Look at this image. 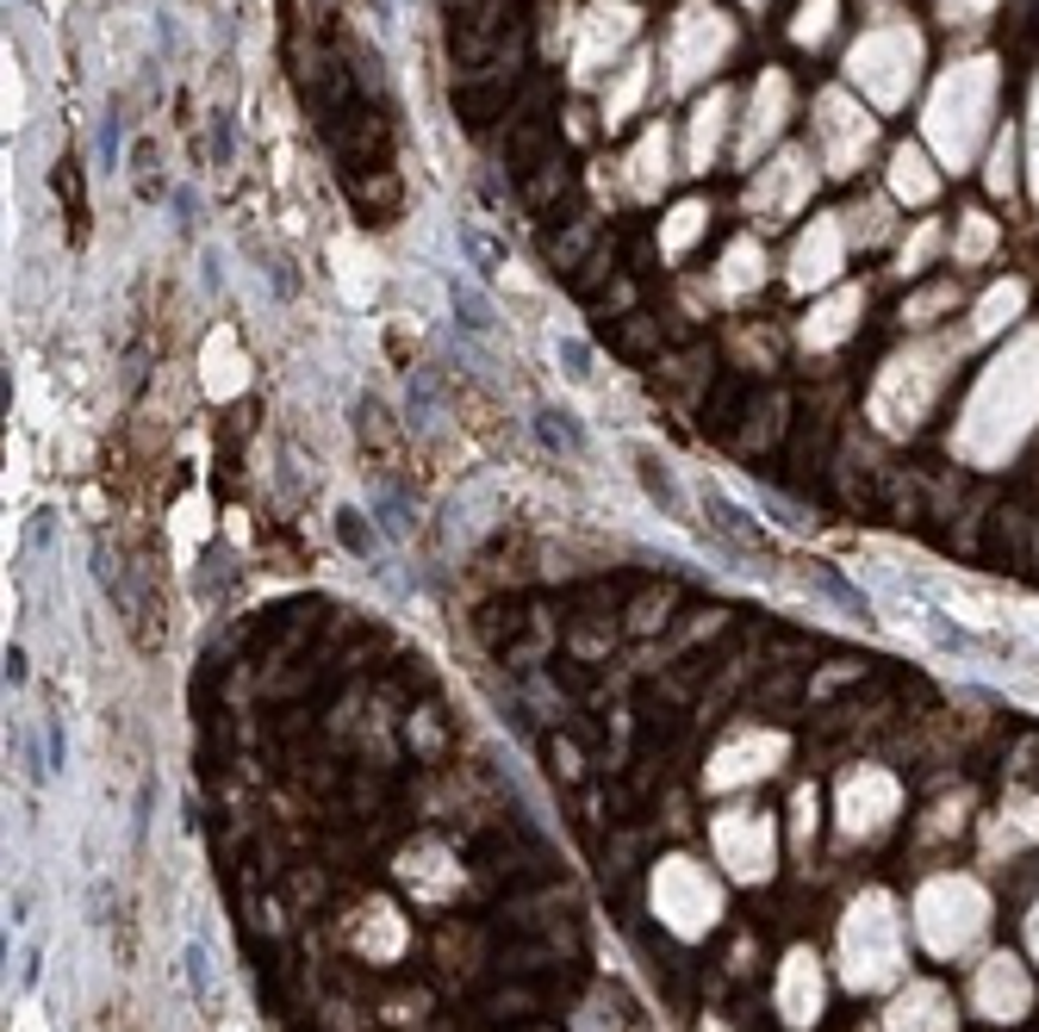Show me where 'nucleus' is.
I'll use <instances>...</instances> for the list:
<instances>
[{
    "instance_id": "nucleus-3",
    "label": "nucleus",
    "mask_w": 1039,
    "mask_h": 1032,
    "mask_svg": "<svg viewBox=\"0 0 1039 1032\" xmlns=\"http://www.w3.org/2000/svg\"><path fill=\"white\" fill-rule=\"evenodd\" d=\"M7 678H13V685H26V654H19V647L7 654Z\"/></svg>"
},
{
    "instance_id": "nucleus-2",
    "label": "nucleus",
    "mask_w": 1039,
    "mask_h": 1032,
    "mask_svg": "<svg viewBox=\"0 0 1039 1032\" xmlns=\"http://www.w3.org/2000/svg\"><path fill=\"white\" fill-rule=\"evenodd\" d=\"M336 523H343V548L349 554H374V535H367V523H355V510H336Z\"/></svg>"
},
{
    "instance_id": "nucleus-1",
    "label": "nucleus",
    "mask_w": 1039,
    "mask_h": 1032,
    "mask_svg": "<svg viewBox=\"0 0 1039 1032\" xmlns=\"http://www.w3.org/2000/svg\"><path fill=\"white\" fill-rule=\"evenodd\" d=\"M635 479H642L647 504H660L673 523H692V498H685V485L673 479V467H666L654 448H635Z\"/></svg>"
}]
</instances>
